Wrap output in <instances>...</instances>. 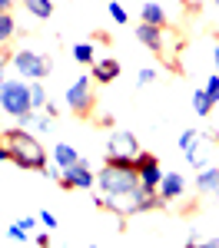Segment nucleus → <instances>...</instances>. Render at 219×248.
<instances>
[{
    "label": "nucleus",
    "mask_w": 219,
    "mask_h": 248,
    "mask_svg": "<svg viewBox=\"0 0 219 248\" xmlns=\"http://www.w3.org/2000/svg\"><path fill=\"white\" fill-rule=\"evenodd\" d=\"M90 73H93V79L97 83H117L119 79V73H123V66H119V60H113V57H103V60H97L93 66H90Z\"/></svg>",
    "instance_id": "obj_13"
},
{
    "label": "nucleus",
    "mask_w": 219,
    "mask_h": 248,
    "mask_svg": "<svg viewBox=\"0 0 219 248\" xmlns=\"http://www.w3.org/2000/svg\"><path fill=\"white\" fill-rule=\"evenodd\" d=\"M10 63L23 79H47L53 73V60L47 53H37V50H17L10 57Z\"/></svg>",
    "instance_id": "obj_5"
},
{
    "label": "nucleus",
    "mask_w": 219,
    "mask_h": 248,
    "mask_svg": "<svg viewBox=\"0 0 219 248\" xmlns=\"http://www.w3.org/2000/svg\"><path fill=\"white\" fill-rule=\"evenodd\" d=\"M0 109L10 116V119H17L20 126L30 119V113H34V99H30V83L20 77L14 79H3L0 83Z\"/></svg>",
    "instance_id": "obj_3"
},
{
    "label": "nucleus",
    "mask_w": 219,
    "mask_h": 248,
    "mask_svg": "<svg viewBox=\"0 0 219 248\" xmlns=\"http://www.w3.org/2000/svg\"><path fill=\"white\" fill-rule=\"evenodd\" d=\"M30 99H34V109H43L50 99H47V90H43V83L40 79H30Z\"/></svg>",
    "instance_id": "obj_21"
},
{
    "label": "nucleus",
    "mask_w": 219,
    "mask_h": 248,
    "mask_svg": "<svg viewBox=\"0 0 219 248\" xmlns=\"http://www.w3.org/2000/svg\"><path fill=\"white\" fill-rule=\"evenodd\" d=\"M7 238H10V242H27V238H30V232L23 229L20 222H14V225L7 229Z\"/></svg>",
    "instance_id": "obj_23"
},
{
    "label": "nucleus",
    "mask_w": 219,
    "mask_h": 248,
    "mask_svg": "<svg viewBox=\"0 0 219 248\" xmlns=\"http://www.w3.org/2000/svg\"><path fill=\"white\" fill-rule=\"evenodd\" d=\"M14 33H17V20L10 14H0V43H10Z\"/></svg>",
    "instance_id": "obj_20"
},
{
    "label": "nucleus",
    "mask_w": 219,
    "mask_h": 248,
    "mask_svg": "<svg viewBox=\"0 0 219 248\" xmlns=\"http://www.w3.org/2000/svg\"><path fill=\"white\" fill-rule=\"evenodd\" d=\"M136 40L143 43V46H146V50H153V53H166V27H156V23H143V20H139Z\"/></svg>",
    "instance_id": "obj_10"
},
{
    "label": "nucleus",
    "mask_w": 219,
    "mask_h": 248,
    "mask_svg": "<svg viewBox=\"0 0 219 248\" xmlns=\"http://www.w3.org/2000/svg\"><path fill=\"white\" fill-rule=\"evenodd\" d=\"M97 186L103 195H119V192H130L139 186V175L130 169H117V166H110V162H103V169L97 175Z\"/></svg>",
    "instance_id": "obj_6"
},
{
    "label": "nucleus",
    "mask_w": 219,
    "mask_h": 248,
    "mask_svg": "<svg viewBox=\"0 0 219 248\" xmlns=\"http://www.w3.org/2000/svg\"><path fill=\"white\" fill-rule=\"evenodd\" d=\"M139 20L143 23H156V27H166V10L159 7V3H143V10H139Z\"/></svg>",
    "instance_id": "obj_17"
},
{
    "label": "nucleus",
    "mask_w": 219,
    "mask_h": 248,
    "mask_svg": "<svg viewBox=\"0 0 219 248\" xmlns=\"http://www.w3.org/2000/svg\"><path fill=\"white\" fill-rule=\"evenodd\" d=\"M136 175H139V186L146 192H156L159 182H163V169H159V159L146 149L136 153Z\"/></svg>",
    "instance_id": "obj_8"
},
{
    "label": "nucleus",
    "mask_w": 219,
    "mask_h": 248,
    "mask_svg": "<svg viewBox=\"0 0 219 248\" xmlns=\"http://www.w3.org/2000/svg\"><path fill=\"white\" fill-rule=\"evenodd\" d=\"M106 153H123V155H136L139 142L130 129H113L110 133V142H106Z\"/></svg>",
    "instance_id": "obj_12"
},
{
    "label": "nucleus",
    "mask_w": 219,
    "mask_h": 248,
    "mask_svg": "<svg viewBox=\"0 0 219 248\" xmlns=\"http://www.w3.org/2000/svg\"><path fill=\"white\" fill-rule=\"evenodd\" d=\"M7 60H10V57H7V53H0V83L7 79V77H3V66H7Z\"/></svg>",
    "instance_id": "obj_31"
},
{
    "label": "nucleus",
    "mask_w": 219,
    "mask_h": 248,
    "mask_svg": "<svg viewBox=\"0 0 219 248\" xmlns=\"http://www.w3.org/2000/svg\"><path fill=\"white\" fill-rule=\"evenodd\" d=\"M97 205L113 212V215H119V218H126V215H143V212H150V209H163L166 202L159 199V192H146L143 186H136V189L119 192V195H103L100 192Z\"/></svg>",
    "instance_id": "obj_2"
},
{
    "label": "nucleus",
    "mask_w": 219,
    "mask_h": 248,
    "mask_svg": "<svg viewBox=\"0 0 219 248\" xmlns=\"http://www.w3.org/2000/svg\"><path fill=\"white\" fill-rule=\"evenodd\" d=\"M73 60H77L80 66H93V63H97L93 43H77V46H73Z\"/></svg>",
    "instance_id": "obj_19"
},
{
    "label": "nucleus",
    "mask_w": 219,
    "mask_h": 248,
    "mask_svg": "<svg viewBox=\"0 0 219 248\" xmlns=\"http://www.w3.org/2000/svg\"><path fill=\"white\" fill-rule=\"evenodd\" d=\"M23 7H27V14L37 20H50L53 17V0H23Z\"/></svg>",
    "instance_id": "obj_18"
},
{
    "label": "nucleus",
    "mask_w": 219,
    "mask_h": 248,
    "mask_svg": "<svg viewBox=\"0 0 219 248\" xmlns=\"http://www.w3.org/2000/svg\"><path fill=\"white\" fill-rule=\"evenodd\" d=\"M213 106H216V103H213V96L206 93V86H199L196 93H193V113H196L199 119H206V116L213 113Z\"/></svg>",
    "instance_id": "obj_16"
},
{
    "label": "nucleus",
    "mask_w": 219,
    "mask_h": 248,
    "mask_svg": "<svg viewBox=\"0 0 219 248\" xmlns=\"http://www.w3.org/2000/svg\"><path fill=\"white\" fill-rule=\"evenodd\" d=\"M209 245H219V235H216V238H209Z\"/></svg>",
    "instance_id": "obj_34"
},
{
    "label": "nucleus",
    "mask_w": 219,
    "mask_h": 248,
    "mask_svg": "<svg viewBox=\"0 0 219 248\" xmlns=\"http://www.w3.org/2000/svg\"><path fill=\"white\" fill-rule=\"evenodd\" d=\"M110 20H113V23H119V27H123V23L130 20V14H126V7H123L119 0H110Z\"/></svg>",
    "instance_id": "obj_22"
},
{
    "label": "nucleus",
    "mask_w": 219,
    "mask_h": 248,
    "mask_svg": "<svg viewBox=\"0 0 219 248\" xmlns=\"http://www.w3.org/2000/svg\"><path fill=\"white\" fill-rule=\"evenodd\" d=\"M0 162H10V153H7V146L0 142Z\"/></svg>",
    "instance_id": "obj_32"
},
{
    "label": "nucleus",
    "mask_w": 219,
    "mask_h": 248,
    "mask_svg": "<svg viewBox=\"0 0 219 248\" xmlns=\"http://www.w3.org/2000/svg\"><path fill=\"white\" fill-rule=\"evenodd\" d=\"M153 79H156V70H153V66H146V70H139L136 83H139V86H146V83H153Z\"/></svg>",
    "instance_id": "obj_25"
},
{
    "label": "nucleus",
    "mask_w": 219,
    "mask_h": 248,
    "mask_svg": "<svg viewBox=\"0 0 219 248\" xmlns=\"http://www.w3.org/2000/svg\"><path fill=\"white\" fill-rule=\"evenodd\" d=\"M0 142L7 146V153H10V162L17 166V169H27V172H47V149H43V142H40L34 133H27L23 126H10V129H3L0 133Z\"/></svg>",
    "instance_id": "obj_1"
},
{
    "label": "nucleus",
    "mask_w": 219,
    "mask_h": 248,
    "mask_svg": "<svg viewBox=\"0 0 219 248\" xmlns=\"http://www.w3.org/2000/svg\"><path fill=\"white\" fill-rule=\"evenodd\" d=\"M57 182H60V189H93V186H97V175H93V169H90L86 159H80L73 166L60 169Z\"/></svg>",
    "instance_id": "obj_7"
},
{
    "label": "nucleus",
    "mask_w": 219,
    "mask_h": 248,
    "mask_svg": "<svg viewBox=\"0 0 219 248\" xmlns=\"http://www.w3.org/2000/svg\"><path fill=\"white\" fill-rule=\"evenodd\" d=\"M216 139H219L216 133H202V129H199V136L183 149V153H186V162L196 172L202 169V166H209V159H213V142H216Z\"/></svg>",
    "instance_id": "obj_9"
},
{
    "label": "nucleus",
    "mask_w": 219,
    "mask_h": 248,
    "mask_svg": "<svg viewBox=\"0 0 219 248\" xmlns=\"http://www.w3.org/2000/svg\"><path fill=\"white\" fill-rule=\"evenodd\" d=\"M196 189L206 195H219V166H202L196 175Z\"/></svg>",
    "instance_id": "obj_14"
},
{
    "label": "nucleus",
    "mask_w": 219,
    "mask_h": 248,
    "mask_svg": "<svg viewBox=\"0 0 219 248\" xmlns=\"http://www.w3.org/2000/svg\"><path fill=\"white\" fill-rule=\"evenodd\" d=\"M196 136H199V129H186V133L179 136V149H186V146H189V142H193Z\"/></svg>",
    "instance_id": "obj_26"
},
{
    "label": "nucleus",
    "mask_w": 219,
    "mask_h": 248,
    "mask_svg": "<svg viewBox=\"0 0 219 248\" xmlns=\"http://www.w3.org/2000/svg\"><path fill=\"white\" fill-rule=\"evenodd\" d=\"M213 60H216V70H219V43L213 46Z\"/></svg>",
    "instance_id": "obj_33"
},
{
    "label": "nucleus",
    "mask_w": 219,
    "mask_h": 248,
    "mask_svg": "<svg viewBox=\"0 0 219 248\" xmlns=\"http://www.w3.org/2000/svg\"><path fill=\"white\" fill-rule=\"evenodd\" d=\"M40 222H43L47 229H57V215H53V212H40Z\"/></svg>",
    "instance_id": "obj_27"
},
{
    "label": "nucleus",
    "mask_w": 219,
    "mask_h": 248,
    "mask_svg": "<svg viewBox=\"0 0 219 248\" xmlns=\"http://www.w3.org/2000/svg\"><path fill=\"white\" fill-rule=\"evenodd\" d=\"M43 113H47V116H50V119H53V116H60V109H57V106H53V103H47V106H43Z\"/></svg>",
    "instance_id": "obj_29"
},
{
    "label": "nucleus",
    "mask_w": 219,
    "mask_h": 248,
    "mask_svg": "<svg viewBox=\"0 0 219 248\" xmlns=\"http://www.w3.org/2000/svg\"><path fill=\"white\" fill-rule=\"evenodd\" d=\"M14 10V0H0V14H10Z\"/></svg>",
    "instance_id": "obj_30"
},
{
    "label": "nucleus",
    "mask_w": 219,
    "mask_h": 248,
    "mask_svg": "<svg viewBox=\"0 0 219 248\" xmlns=\"http://www.w3.org/2000/svg\"><path fill=\"white\" fill-rule=\"evenodd\" d=\"M53 162H57V169H67V166L80 162V153L70 142H60V146H53Z\"/></svg>",
    "instance_id": "obj_15"
},
{
    "label": "nucleus",
    "mask_w": 219,
    "mask_h": 248,
    "mask_svg": "<svg viewBox=\"0 0 219 248\" xmlns=\"http://www.w3.org/2000/svg\"><path fill=\"white\" fill-rule=\"evenodd\" d=\"M34 242H37V245H50V235H47V232H40V235H34Z\"/></svg>",
    "instance_id": "obj_28"
},
{
    "label": "nucleus",
    "mask_w": 219,
    "mask_h": 248,
    "mask_svg": "<svg viewBox=\"0 0 219 248\" xmlns=\"http://www.w3.org/2000/svg\"><path fill=\"white\" fill-rule=\"evenodd\" d=\"M159 199L169 205V202H179L183 199V192H186V179L179 175V172H163V182H159Z\"/></svg>",
    "instance_id": "obj_11"
},
{
    "label": "nucleus",
    "mask_w": 219,
    "mask_h": 248,
    "mask_svg": "<svg viewBox=\"0 0 219 248\" xmlns=\"http://www.w3.org/2000/svg\"><path fill=\"white\" fill-rule=\"evenodd\" d=\"M202 86H206V93L213 96V103H219V73L206 77V83H202Z\"/></svg>",
    "instance_id": "obj_24"
},
{
    "label": "nucleus",
    "mask_w": 219,
    "mask_h": 248,
    "mask_svg": "<svg viewBox=\"0 0 219 248\" xmlns=\"http://www.w3.org/2000/svg\"><path fill=\"white\" fill-rule=\"evenodd\" d=\"M93 106H97V96H93V73L90 77H77L70 86H67V109L80 119H86V116L93 113Z\"/></svg>",
    "instance_id": "obj_4"
}]
</instances>
